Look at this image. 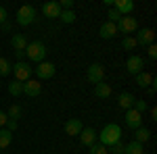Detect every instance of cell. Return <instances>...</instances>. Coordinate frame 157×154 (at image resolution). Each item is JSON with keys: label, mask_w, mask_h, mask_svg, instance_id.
Returning <instances> with one entry per match:
<instances>
[{"label": "cell", "mask_w": 157, "mask_h": 154, "mask_svg": "<svg viewBox=\"0 0 157 154\" xmlns=\"http://www.w3.org/2000/svg\"><path fill=\"white\" fill-rule=\"evenodd\" d=\"M97 140H98V144H103V146L111 148L115 142H120V140H121V127L117 125V123H109V125L103 127L101 133H97Z\"/></svg>", "instance_id": "6da1fadb"}, {"label": "cell", "mask_w": 157, "mask_h": 154, "mask_svg": "<svg viewBox=\"0 0 157 154\" xmlns=\"http://www.w3.org/2000/svg\"><path fill=\"white\" fill-rule=\"evenodd\" d=\"M25 54H27V59L34 60V63H42V60L46 59V54H48V48L44 42H29L27 48H25Z\"/></svg>", "instance_id": "7a4b0ae2"}, {"label": "cell", "mask_w": 157, "mask_h": 154, "mask_svg": "<svg viewBox=\"0 0 157 154\" xmlns=\"http://www.w3.org/2000/svg\"><path fill=\"white\" fill-rule=\"evenodd\" d=\"M34 21H36V9L32 4H23L17 11V23L21 25V27H27V25H32Z\"/></svg>", "instance_id": "3957f363"}, {"label": "cell", "mask_w": 157, "mask_h": 154, "mask_svg": "<svg viewBox=\"0 0 157 154\" xmlns=\"http://www.w3.org/2000/svg\"><path fill=\"white\" fill-rule=\"evenodd\" d=\"M86 79L90 83H103V79H105V67L101 65V63H92L90 67H88V71H86Z\"/></svg>", "instance_id": "277c9868"}, {"label": "cell", "mask_w": 157, "mask_h": 154, "mask_svg": "<svg viewBox=\"0 0 157 154\" xmlns=\"http://www.w3.org/2000/svg\"><path fill=\"white\" fill-rule=\"evenodd\" d=\"M13 75H15V79H17V81L25 83L27 79H32V69L27 67V63H25V60H17V63L13 65Z\"/></svg>", "instance_id": "5b68a950"}, {"label": "cell", "mask_w": 157, "mask_h": 154, "mask_svg": "<svg viewBox=\"0 0 157 154\" xmlns=\"http://www.w3.org/2000/svg\"><path fill=\"white\" fill-rule=\"evenodd\" d=\"M126 71L130 73V75H138V73H143V71H145V59L138 56V54L128 56V60H126Z\"/></svg>", "instance_id": "8992f818"}, {"label": "cell", "mask_w": 157, "mask_h": 154, "mask_svg": "<svg viewBox=\"0 0 157 154\" xmlns=\"http://www.w3.org/2000/svg\"><path fill=\"white\" fill-rule=\"evenodd\" d=\"M134 40L138 46H151V44H155V31L151 27H140L138 34L134 36Z\"/></svg>", "instance_id": "52a82bcc"}, {"label": "cell", "mask_w": 157, "mask_h": 154, "mask_svg": "<svg viewBox=\"0 0 157 154\" xmlns=\"http://www.w3.org/2000/svg\"><path fill=\"white\" fill-rule=\"evenodd\" d=\"M55 73H57V67H55L52 63H48V60L38 63V67H36L38 81H40V79H50V77H55Z\"/></svg>", "instance_id": "ba28073f"}, {"label": "cell", "mask_w": 157, "mask_h": 154, "mask_svg": "<svg viewBox=\"0 0 157 154\" xmlns=\"http://www.w3.org/2000/svg\"><path fill=\"white\" fill-rule=\"evenodd\" d=\"M115 25H117V31H120V34H126V36H128V34H134V31L138 29L136 19H134V17H130V15H128V17H121Z\"/></svg>", "instance_id": "9c48e42d"}, {"label": "cell", "mask_w": 157, "mask_h": 154, "mask_svg": "<svg viewBox=\"0 0 157 154\" xmlns=\"http://www.w3.org/2000/svg\"><path fill=\"white\" fill-rule=\"evenodd\" d=\"M27 38L25 36H21V34H15V36L11 38V46H13V50H15V54L19 56V60L25 56V48H27Z\"/></svg>", "instance_id": "30bf717a"}, {"label": "cell", "mask_w": 157, "mask_h": 154, "mask_svg": "<svg viewBox=\"0 0 157 154\" xmlns=\"http://www.w3.org/2000/svg\"><path fill=\"white\" fill-rule=\"evenodd\" d=\"M23 94L29 96V98H38V96L42 94V83L38 81V79H27L23 83Z\"/></svg>", "instance_id": "8fae6325"}, {"label": "cell", "mask_w": 157, "mask_h": 154, "mask_svg": "<svg viewBox=\"0 0 157 154\" xmlns=\"http://www.w3.org/2000/svg\"><path fill=\"white\" fill-rule=\"evenodd\" d=\"M126 125L130 127V129H138V127H143V115L140 113H136L134 108L130 110H126Z\"/></svg>", "instance_id": "7c38bea8"}, {"label": "cell", "mask_w": 157, "mask_h": 154, "mask_svg": "<svg viewBox=\"0 0 157 154\" xmlns=\"http://www.w3.org/2000/svg\"><path fill=\"white\" fill-rule=\"evenodd\" d=\"M42 15L46 17V19H59V15H61V6H59V2H46V4H42Z\"/></svg>", "instance_id": "4fadbf2b"}, {"label": "cell", "mask_w": 157, "mask_h": 154, "mask_svg": "<svg viewBox=\"0 0 157 154\" xmlns=\"http://www.w3.org/2000/svg\"><path fill=\"white\" fill-rule=\"evenodd\" d=\"M120 34L117 31V25L111 23V21H105V23L101 25V29H98V36L103 38V40H111V38H115Z\"/></svg>", "instance_id": "5bb4252c"}, {"label": "cell", "mask_w": 157, "mask_h": 154, "mask_svg": "<svg viewBox=\"0 0 157 154\" xmlns=\"http://www.w3.org/2000/svg\"><path fill=\"white\" fill-rule=\"evenodd\" d=\"M113 9L120 13L121 17H128L134 11V2L132 0H113Z\"/></svg>", "instance_id": "9a60e30c"}, {"label": "cell", "mask_w": 157, "mask_h": 154, "mask_svg": "<svg viewBox=\"0 0 157 154\" xmlns=\"http://www.w3.org/2000/svg\"><path fill=\"white\" fill-rule=\"evenodd\" d=\"M84 129V125H82V121L80 119H69L67 123H65V133L67 135H80V131Z\"/></svg>", "instance_id": "2e32d148"}, {"label": "cell", "mask_w": 157, "mask_h": 154, "mask_svg": "<svg viewBox=\"0 0 157 154\" xmlns=\"http://www.w3.org/2000/svg\"><path fill=\"white\" fill-rule=\"evenodd\" d=\"M80 142L84 144V146H92V144L97 142V131L92 129V127H84V129L80 131Z\"/></svg>", "instance_id": "e0dca14e"}, {"label": "cell", "mask_w": 157, "mask_h": 154, "mask_svg": "<svg viewBox=\"0 0 157 154\" xmlns=\"http://www.w3.org/2000/svg\"><path fill=\"white\" fill-rule=\"evenodd\" d=\"M134 100H136V98H134L130 92H121V94L117 96V106L124 108V110H130V108L134 106Z\"/></svg>", "instance_id": "ac0fdd59"}, {"label": "cell", "mask_w": 157, "mask_h": 154, "mask_svg": "<svg viewBox=\"0 0 157 154\" xmlns=\"http://www.w3.org/2000/svg\"><path fill=\"white\" fill-rule=\"evenodd\" d=\"M155 83V77H153V73H138L136 75V85H140V88H149V85H153Z\"/></svg>", "instance_id": "d6986e66"}, {"label": "cell", "mask_w": 157, "mask_h": 154, "mask_svg": "<svg viewBox=\"0 0 157 154\" xmlns=\"http://www.w3.org/2000/svg\"><path fill=\"white\" fill-rule=\"evenodd\" d=\"M111 94H113V90H111V85L109 83H97L94 85V96L97 98H111Z\"/></svg>", "instance_id": "ffe728a7"}, {"label": "cell", "mask_w": 157, "mask_h": 154, "mask_svg": "<svg viewBox=\"0 0 157 154\" xmlns=\"http://www.w3.org/2000/svg\"><path fill=\"white\" fill-rule=\"evenodd\" d=\"M134 131H136V133H134V142L145 146V144L151 140V131L147 129V127H138V129H134Z\"/></svg>", "instance_id": "44dd1931"}, {"label": "cell", "mask_w": 157, "mask_h": 154, "mask_svg": "<svg viewBox=\"0 0 157 154\" xmlns=\"http://www.w3.org/2000/svg\"><path fill=\"white\" fill-rule=\"evenodd\" d=\"M124 154H145V146L138 142H130L124 146Z\"/></svg>", "instance_id": "7402d4cb"}, {"label": "cell", "mask_w": 157, "mask_h": 154, "mask_svg": "<svg viewBox=\"0 0 157 154\" xmlns=\"http://www.w3.org/2000/svg\"><path fill=\"white\" fill-rule=\"evenodd\" d=\"M11 142H13V131H9V129H0V150H4V148H9L11 146Z\"/></svg>", "instance_id": "603a6c76"}, {"label": "cell", "mask_w": 157, "mask_h": 154, "mask_svg": "<svg viewBox=\"0 0 157 154\" xmlns=\"http://www.w3.org/2000/svg\"><path fill=\"white\" fill-rule=\"evenodd\" d=\"M9 94L15 96V98H17V96H21V94H23V83L17 81V79H13V81L9 83Z\"/></svg>", "instance_id": "cb8c5ba5"}, {"label": "cell", "mask_w": 157, "mask_h": 154, "mask_svg": "<svg viewBox=\"0 0 157 154\" xmlns=\"http://www.w3.org/2000/svg\"><path fill=\"white\" fill-rule=\"evenodd\" d=\"M6 117H9V121H19L21 119V106L19 104H11L9 110H6Z\"/></svg>", "instance_id": "d4e9b609"}, {"label": "cell", "mask_w": 157, "mask_h": 154, "mask_svg": "<svg viewBox=\"0 0 157 154\" xmlns=\"http://www.w3.org/2000/svg\"><path fill=\"white\" fill-rule=\"evenodd\" d=\"M11 71H13L11 63H9L6 59H2V56H0V77H6V75H11Z\"/></svg>", "instance_id": "484cf974"}, {"label": "cell", "mask_w": 157, "mask_h": 154, "mask_svg": "<svg viewBox=\"0 0 157 154\" xmlns=\"http://www.w3.org/2000/svg\"><path fill=\"white\" fill-rule=\"evenodd\" d=\"M136 46H138V44H136L134 36H124V40H121V48H124V50H134Z\"/></svg>", "instance_id": "4316f807"}, {"label": "cell", "mask_w": 157, "mask_h": 154, "mask_svg": "<svg viewBox=\"0 0 157 154\" xmlns=\"http://www.w3.org/2000/svg\"><path fill=\"white\" fill-rule=\"evenodd\" d=\"M90 148V152L88 154H109V148L107 146H103V144H98V142H94L92 146H88Z\"/></svg>", "instance_id": "83f0119b"}, {"label": "cell", "mask_w": 157, "mask_h": 154, "mask_svg": "<svg viewBox=\"0 0 157 154\" xmlns=\"http://www.w3.org/2000/svg\"><path fill=\"white\" fill-rule=\"evenodd\" d=\"M75 17H78V15H75L73 11H61V15H59V19L63 21V23H73Z\"/></svg>", "instance_id": "f1b7e54d"}, {"label": "cell", "mask_w": 157, "mask_h": 154, "mask_svg": "<svg viewBox=\"0 0 157 154\" xmlns=\"http://www.w3.org/2000/svg\"><path fill=\"white\" fill-rule=\"evenodd\" d=\"M134 110H136V113H140V115H145V110L147 108H149V104H147L145 100H134Z\"/></svg>", "instance_id": "f546056e"}, {"label": "cell", "mask_w": 157, "mask_h": 154, "mask_svg": "<svg viewBox=\"0 0 157 154\" xmlns=\"http://www.w3.org/2000/svg\"><path fill=\"white\" fill-rule=\"evenodd\" d=\"M107 17H109V21H111V23H117V21H120V19H121V15H120V13H117V11H115V9H113V6H111V9H109Z\"/></svg>", "instance_id": "4dcf8cb0"}, {"label": "cell", "mask_w": 157, "mask_h": 154, "mask_svg": "<svg viewBox=\"0 0 157 154\" xmlns=\"http://www.w3.org/2000/svg\"><path fill=\"white\" fill-rule=\"evenodd\" d=\"M124 146H126V144H121V140H120V142H115L109 148V152L111 154H124Z\"/></svg>", "instance_id": "1f68e13d"}, {"label": "cell", "mask_w": 157, "mask_h": 154, "mask_svg": "<svg viewBox=\"0 0 157 154\" xmlns=\"http://www.w3.org/2000/svg\"><path fill=\"white\" fill-rule=\"evenodd\" d=\"M147 52H149V56H151V59H157V46H155V44L147 46Z\"/></svg>", "instance_id": "d6a6232c"}, {"label": "cell", "mask_w": 157, "mask_h": 154, "mask_svg": "<svg viewBox=\"0 0 157 154\" xmlns=\"http://www.w3.org/2000/svg\"><path fill=\"white\" fill-rule=\"evenodd\" d=\"M6 123H9L6 113H2V110H0V129H2V127H6Z\"/></svg>", "instance_id": "836d02e7"}, {"label": "cell", "mask_w": 157, "mask_h": 154, "mask_svg": "<svg viewBox=\"0 0 157 154\" xmlns=\"http://www.w3.org/2000/svg\"><path fill=\"white\" fill-rule=\"evenodd\" d=\"M6 17H9V15H6V9H4V6H0V25L6 21Z\"/></svg>", "instance_id": "e575fe53"}, {"label": "cell", "mask_w": 157, "mask_h": 154, "mask_svg": "<svg viewBox=\"0 0 157 154\" xmlns=\"http://www.w3.org/2000/svg\"><path fill=\"white\" fill-rule=\"evenodd\" d=\"M6 129L15 131V129H17V121H9V123H6Z\"/></svg>", "instance_id": "d590c367"}, {"label": "cell", "mask_w": 157, "mask_h": 154, "mask_svg": "<svg viewBox=\"0 0 157 154\" xmlns=\"http://www.w3.org/2000/svg\"><path fill=\"white\" fill-rule=\"evenodd\" d=\"M151 119H157V108L155 106L151 108Z\"/></svg>", "instance_id": "8d00e7d4"}]
</instances>
